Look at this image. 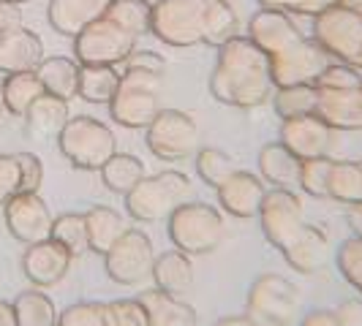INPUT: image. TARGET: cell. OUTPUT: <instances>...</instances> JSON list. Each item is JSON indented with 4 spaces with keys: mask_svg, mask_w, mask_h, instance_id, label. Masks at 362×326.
Segmentation results:
<instances>
[{
    "mask_svg": "<svg viewBox=\"0 0 362 326\" xmlns=\"http://www.w3.org/2000/svg\"><path fill=\"white\" fill-rule=\"evenodd\" d=\"M210 95L218 104L232 109H256L270 104L275 82L270 73V57L248 36H235L218 47L216 66L210 71Z\"/></svg>",
    "mask_w": 362,
    "mask_h": 326,
    "instance_id": "6da1fadb",
    "label": "cell"
},
{
    "mask_svg": "<svg viewBox=\"0 0 362 326\" xmlns=\"http://www.w3.org/2000/svg\"><path fill=\"white\" fill-rule=\"evenodd\" d=\"M191 196H194L191 180L177 169H166L153 177L147 174L131 193L123 196V201L128 217H134L136 223H166L169 215Z\"/></svg>",
    "mask_w": 362,
    "mask_h": 326,
    "instance_id": "7a4b0ae2",
    "label": "cell"
},
{
    "mask_svg": "<svg viewBox=\"0 0 362 326\" xmlns=\"http://www.w3.org/2000/svg\"><path fill=\"white\" fill-rule=\"evenodd\" d=\"M166 234L177 250L194 258V255H207L221 248L226 236V223L218 207L188 199L169 215Z\"/></svg>",
    "mask_w": 362,
    "mask_h": 326,
    "instance_id": "3957f363",
    "label": "cell"
},
{
    "mask_svg": "<svg viewBox=\"0 0 362 326\" xmlns=\"http://www.w3.org/2000/svg\"><path fill=\"white\" fill-rule=\"evenodd\" d=\"M54 142L60 155L79 171H101V166L117 152L115 131L104 120L90 114L69 117V123L63 126Z\"/></svg>",
    "mask_w": 362,
    "mask_h": 326,
    "instance_id": "277c9868",
    "label": "cell"
},
{
    "mask_svg": "<svg viewBox=\"0 0 362 326\" xmlns=\"http://www.w3.org/2000/svg\"><path fill=\"white\" fill-rule=\"evenodd\" d=\"M161 73L123 68L115 98L109 101V117L128 131H145L161 111Z\"/></svg>",
    "mask_w": 362,
    "mask_h": 326,
    "instance_id": "5b68a950",
    "label": "cell"
},
{
    "mask_svg": "<svg viewBox=\"0 0 362 326\" xmlns=\"http://www.w3.org/2000/svg\"><path fill=\"white\" fill-rule=\"evenodd\" d=\"M207 33V0H156L150 36L166 47L188 49L204 44Z\"/></svg>",
    "mask_w": 362,
    "mask_h": 326,
    "instance_id": "8992f818",
    "label": "cell"
},
{
    "mask_svg": "<svg viewBox=\"0 0 362 326\" xmlns=\"http://www.w3.org/2000/svg\"><path fill=\"white\" fill-rule=\"evenodd\" d=\"M136 41L139 38L104 14L74 36V60L79 66H123L136 49Z\"/></svg>",
    "mask_w": 362,
    "mask_h": 326,
    "instance_id": "52a82bcc",
    "label": "cell"
},
{
    "mask_svg": "<svg viewBox=\"0 0 362 326\" xmlns=\"http://www.w3.org/2000/svg\"><path fill=\"white\" fill-rule=\"evenodd\" d=\"M310 38L338 63H354L362 54V17L335 3L310 17Z\"/></svg>",
    "mask_w": 362,
    "mask_h": 326,
    "instance_id": "ba28073f",
    "label": "cell"
},
{
    "mask_svg": "<svg viewBox=\"0 0 362 326\" xmlns=\"http://www.w3.org/2000/svg\"><path fill=\"white\" fill-rule=\"evenodd\" d=\"M156 248L153 239L142 229H131L107 253H104V270L112 283L123 286V289H136L145 286L153 277V264H156Z\"/></svg>",
    "mask_w": 362,
    "mask_h": 326,
    "instance_id": "9c48e42d",
    "label": "cell"
},
{
    "mask_svg": "<svg viewBox=\"0 0 362 326\" xmlns=\"http://www.w3.org/2000/svg\"><path fill=\"white\" fill-rule=\"evenodd\" d=\"M145 142L158 161H185L199 150V126L188 111L161 109L156 120L145 128Z\"/></svg>",
    "mask_w": 362,
    "mask_h": 326,
    "instance_id": "30bf717a",
    "label": "cell"
},
{
    "mask_svg": "<svg viewBox=\"0 0 362 326\" xmlns=\"http://www.w3.org/2000/svg\"><path fill=\"white\" fill-rule=\"evenodd\" d=\"M300 291L284 274L264 272L259 274L248 296H245V315H251L259 326H291L300 305Z\"/></svg>",
    "mask_w": 362,
    "mask_h": 326,
    "instance_id": "8fae6325",
    "label": "cell"
},
{
    "mask_svg": "<svg viewBox=\"0 0 362 326\" xmlns=\"http://www.w3.org/2000/svg\"><path fill=\"white\" fill-rule=\"evenodd\" d=\"M262 234L275 250H286L297 234L305 229L303 217V199L291 188H267V196L259 210Z\"/></svg>",
    "mask_w": 362,
    "mask_h": 326,
    "instance_id": "7c38bea8",
    "label": "cell"
},
{
    "mask_svg": "<svg viewBox=\"0 0 362 326\" xmlns=\"http://www.w3.org/2000/svg\"><path fill=\"white\" fill-rule=\"evenodd\" d=\"M332 63V57L310 36H300L284 52L270 57V73L275 87L286 85H316L319 73Z\"/></svg>",
    "mask_w": 362,
    "mask_h": 326,
    "instance_id": "4fadbf2b",
    "label": "cell"
},
{
    "mask_svg": "<svg viewBox=\"0 0 362 326\" xmlns=\"http://www.w3.org/2000/svg\"><path fill=\"white\" fill-rule=\"evenodd\" d=\"M6 229L22 245H33L41 239H49L52 234L54 215L49 212V204L38 193H17L14 199L3 207Z\"/></svg>",
    "mask_w": 362,
    "mask_h": 326,
    "instance_id": "5bb4252c",
    "label": "cell"
},
{
    "mask_svg": "<svg viewBox=\"0 0 362 326\" xmlns=\"http://www.w3.org/2000/svg\"><path fill=\"white\" fill-rule=\"evenodd\" d=\"M332 139H335V131L327 126L319 114H303V117L281 120V131H278V142L289 147L300 161L329 155Z\"/></svg>",
    "mask_w": 362,
    "mask_h": 326,
    "instance_id": "9a60e30c",
    "label": "cell"
},
{
    "mask_svg": "<svg viewBox=\"0 0 362 326\" xmlns=\"http://www.w3.org/2000/svg\"><path fill=\"white\" fill-rule=\"evenodd\" d=\"M71 264L74 255L63 245H57L52 236L25 245V253H22V272L36 289H52L57 283H63Z\"/></svg>",
    "mask_w": 362,
    "mask_h": 326,
    "instance_id": "2e32d148",
    "label": "cell"
},
{
    "mask_svg": "<svg viewBox=\"0 0 362 326\" xmlns=\"http://www.w3.org/2000/svg\"><path fill=\"white\" fill-rule=\"evenodd\" d=\"M218 204L226 215L237 217V220H251L259 215L262 201L267 196V182L262 180L254 171L237 169L229 180H223L216 188Z\"/></svg>",
    "mask_w": 362,
    "mask_h": 326,
    "instance_id": "e0dca14e",
    "label": "cell"
},
{
    "mask_svg": "<svg viewBox=\"0 0 362 326\" xmlns=\"http://www.w3.org/2000/svg\"><path fill=\"white\" fill-rule=\"evenodd\" d=\"M245 36L251 38L267 57H272V54L284 52L303 33H300V28H297V22H294L291 14L259 6V11H254V17L248 19Z\"/></svg>",
    "mask_w": 362,
    "mask_h": 326,
    "instance_id": "ac0fdd59",
    "label": "cell"
},
{
    "mask_svg": "<svg viewBox=\"0 0 362 326\" xmlns=\"http://www.w3.org/2000/svg\"><path fill=\"white\" fill-rule=\"evenodd\" d=\"M44 41L30 28L19 25L14 30L0 36V73H22L36 71L38 63L44 60Z\"/></svg>",
    "mask_w": 362,
    "mask_h": 326,
    "instance_id": "d6986e66",
    "label": "cell"
},
{
    "mask_svg": "<svg viewBox=\"0 0 362 326\" xmlns=\"http://www.w3.org/2000/svg\"><path fill=\"white\" fill-rule=\"evenodd\" d=\"M109 0H49L47 6V19L54 33L66 38H74L82 33L90 22L104 17Z\"/></svg>",
    "mask_w": 362,
    "mask_h": 326,
    "instance_id": "ffe728a7",
    "label": "cell"
},
{
    "mask_svg": "<svg viewBox=\"0 0 362 326\" xmlns=\"http://www.w3.org/2000/svg\"><path fill=\"white\" fill-rule=\"evenodd\" d=\"M142 308L147 313V324L150 326H197L199 315L197 308L188 305V299H182L177 294H166L161 289H147L139 296Z\"/></svg>",
    "mask_w": 362,
    "mask_h": 326,
    "instance_id": "44dd1931",
    "label": "cell"
},
{
    "mask_svg": "<svg viewBox=\"0 0 362 326\" xmlns=\"http://www.w3.org/2000/svg\"><path fill=\"white\" fill-rule=\"evenodd\" d=\"M319 90L316 114L332 131H362V98L360 90Z\"/></svg>",
    "mask_w": 362,
    "mask_h": 326,
    "instance_id": "7402d4cb",
    "label": "cell"
},
{
    "mask_svg": "<svg viewBox=\"0 0 362 326\" xmlns=\"http://www.w3.org/2000/svg\"><path fill=\"white\" fill-rule=\"evenodd\" d=\"M284 261L300 274H316L329 258V239L319 226L305 223V229L297 234L286 250H281Z\"/></svg>",
    "mask_w": 362,
    "mask_h": 326,
    "instance_id": "603a6c76",
    "label": "cell"
},
{
    "mask_svg": "<svg viewBox=\"0 0 362 326\" xmlns=\"http://www.w3.org/2000/svg\"><path fill=\"white\" fill-rule=\"evenodd\" d=\"M259 177L270 188H291L297 191L300 185V158L281 142H267L259 150Z\"/></svg>",
    "mask_w": 362,
    "mask_h": 326,
    "instance_id": "cb8c5ba5",
    "label": "cell"
},
{
    "mask_svg": "<svg viewBox=\"0 0 362 326\" xmlns=\"http://www.w3.org/2000/svg\"><path fill=\"white\" fill-rule=\"evenodd\" d=\"M69 117H71L69 101L44 92L30 104V109L25 111L22 120H25V128H28L30 136H36V139H57L63 126L69 123Z\"/></svg>",
    "mask_w": 362,
    "mask_h": 326,
    "instance_id": "d4e9b609",
    "label": "cell"
},
{
    "mask_svg": "<svg viewBox=\"0 0 362 326\" xmlns=\"http://www.w3.org/2000/svg\"><path fill=\"white\" fill-rule=\"evenodd\" d=\"M153 286L156 289L166 291V294H188L194 286V261L191 255L182 253V250H166V253L156 255V264H153Z\"/></svg>",
    "mask_w": 362,
    "mask_h": 326,
    "instance_id": "484cf974",
    "label": "cell"
},
{
    "mask_svg": "<svg viewBox=\"0 0 362 326\" xmlns=\"http://www.w3.org/2000/svg\"><path fill=\"white\" fill-rule=\"evenodd\" d=\"M36 76L44 85V92H49L54 98L71 101L79 92V63L74 57H63V54L44 57L38 63Z\"/></svg>",
    "mask_w": 362,
    "mask_h": 326,
    "instance_id": "4316f807",
    "label": "cell"
},
{
    "mask_svg": "<svg viewBox=\"0 0 362 326\" xmlns=\"http://www.w3.org/2000/svg\"><path fill=\"white\" fill-rule=\"evenodd\" d=\"M85 223H88V236H90V253L104 255L128 231V223L123 212H117L115 207L107 204H95L85 212Z\"/></svg>",
    "mask_w": 362,
    "mask_h": 326,
    "instance_id": "83f0119b",
    "label": "cell"
},
{
    "mask_svg": "<svg viewBox=\"0 0 362 326\" xmlns=\"http://www.w3.org/2000/svg\"><path fill=\"white\" fill-rule=\"evenodd\" d=\"M98 174H101V182H104L107 191L117 193V196H126V193H131L139 182L145 180L147 169H145V163H142V158L117 150V152L101 166Z\"/></svg>",
    "mask_w": 362,
    "mask_h": 326,
    "instance_id": "f1b7e54d",
    "label": "cell"
},
{
    "mask_svg": "<svg viewBox=\"0 0 362 326\" xmlns=\"http://www.w3.org/2000/svg\"><path fill=\"white\" fill-rule=\"evenodd\" d=\"M0 95H3V107L6 114L22 120L25 111L38 95H44V85L36 76V71H22V73H8L0 79Z\"/></svg>",
    "mask_w": 362,
    "mask_h": 326,
    "instance_id": "f546056e",
    "label": "cell"
},
{
    "mask_svg": "<svg viewBox=\"0 0 362 326\" xmlns=\"http://www.w3.org/2000/svg\"><path fill=\"white\" fill-rule=\"evenodd\" d=\"M120 73L117 66H79V92L76 98H82L85 104L95 107H109V101L115 98L117 85H120Z\"/></svg>",
    "mask_w": 362,
    "mask_h": 326,
    "instance_id": "4dcf8cb0",
    "label": "cell"
},
{
    "mask_svg": "<svg viewBox=\"0 0 362 326\" xmlns=\"http://www.w3.org/2000/svg\"><path fill=\"white\" fill-rule=\"evenodd\" d=\"M14 308V321L17 326H57V308L49 299V294H44V289H28L22 291L17 299L11 302Z\"/></svg>",
    "mask_w": 362,
    "mask_h": 326,
    "instance_id": "1f68e13d",
    "label": "cell"
},
{
    "mask_svg": "<svg viewBox=\"0 0 362 326\" xmlns=\"http://www.w3.org/2000/svg\"><path fill=\"white\" fill-rule=\"evenodd\" d=\"M316 101H319L316 85H286V87H275L270 98L278 120L316 114Z\"/></svg>",
    "mask_w": 362,
    "mask_h": 326,
    "instance_id": "d6a6232c",
    "label": "cell"
},
{
    "mask_svg": "<svg viewBox=\"0 0 362 326\" xmlns=\"http://www.w3.org/2000/svg\"><path fill=\"white\" fill-rule=\"evenodd\" d=\"M104 14L115 19L120 28H126L131 36H150V25H153V3L150 0H109Z\"/></svg>",
    "mask_w": 362,
    "mask_h": 326,
    "instance_id": "836d02e7",
    "label": "cell"
},
{
    "mask_svg": "<svg viewBox=\"0 0 362 326\" xmlns=\"http://www.w3.org/2000/svg\"><path fill=\"white\" fill-rule=\"evenodd\" d=\"M49 236L57 245H63L74 258H82L85 253H90V236H88L85 212H63V215H57Z\"/></svg>",
    "mask_w": 362,
    "mask_h": 326,
    "instance_id": "e575fe53",
    "label": "cell"
},
{
    "mask_svg": "<svg viewBox=\"0 0 362 326\" xmlns=\"http://www.w3.org/2000/svg\"><path fill=\"white\" fill-rule=\"evenodd\" d=\"M329 199L351 207L362 201V161H335L329 174Z\"/></svg>",
    "mask_w": 362,
    "mask_h": 326,
    "instance_id": "d590c367",
    "label": "cell"
},
{
    "mask_svg": "<svg viewBox=\"0 0 362 326\" xmlns=\"http://www.w3.org/2000/svg\"><path fill=\"white\" fill-rule=\"evenodd\" d=\"M240 36V19L229 0H207V33L204 47H223L226 41Z\"/></svg>",
    "mask_w": 362,
    "mask_h": 326,
    "instance_id": "8d00e7d4",
    "label": "cell"
},
{
    "mask_svg": "<svg viewBox=\"0 0 362 326\" xmlns=\"http://www.w3.org/2000/svg\"><path fill=\"white\" fill-rule=\"evenodd\" d=\"M194 166H197V174L204 185L218 188L223 180H229L237 171V163L229 152L218 150V147H199L197 155H194Z\"/></svg>",
    "mask_w": 362,
    "mask_h": 326,
    "instance_id": "74e56055",
    "label": "cell"
},
{
    "mask_svg": "<svg viewBox=\"0 0 362 326\" xmlns=\"http://www.w3.org/2000/svg\"><path fill=\"white\" fill-rule=\"evenodd\" d=\"M335 158L322 155L300 163V191L308 193L313 199H329V174H332Z\"/></svg>",
    "mask_w": 362,
    "mask_h": 326,
    "instance_id": "f35d334b",
    "label": "cell"
},
{
    "mask_svg": "<svg viewBox=\"0 0 362 326\" xmlns=\"http://www.w3.org/2000/svg\"><path fill=\"white\" fill-rule=\"evenodd\" d=\"M335 264L346 283L354 291L362 289V236H349L335 250Z\"/></svg>",
    "mask_w": 362,
    "mask_h": 326,
    "instance_id": "ab89813d",
    "label": "cell"
},
{
    "mask_svg": "<svg viewBox=\"0 0 362 326\" xmlns=\"http://www.w3.org/2000/svg\"><path fill=\"white\" fill-rule=\"evenodd\" d=\"M316 87H322V90H360L362 71L354 63H338V60H332L325 71L319 73Z\"/></svg>",
    "mask_w": 362,
    "mask_h": 326,
    "instance_id": "60d3db41",
    "label": "cell"
},
{
    "mask_svg": "<svg viewBox=\"0 0 362 326\" xmlns=\"http://www.w3.org/2000/svg\"><path fill=\"white\" fill-rule=\"evenodd\" d=\"M104 318H107V326H150L147 324V313L139 299L104 302Z\"/></svg>",
    "mask_w": 362,
    "mask_h": 326,
    "instance_id": "b9f144b4",
    "label": "cell"
},
{
    "mask_svg": "<svg viewBox=\"0 0 362 326\" xmlns=\"http://www.w3.org/2000/svg\"><path fill=\"white\" fill-rule=\"evenodd\" d=\"M57 326H107L101 302H76L57 315Z\"/></svg>",
    "mask_w": 362,
    "mask_h": 326,
    "instance_id": "7bdbcfd3",
    "label": "cell"
},
{
    "mask_svg": "<svg viewBox=\"0 0 362 326\" xmlns=\"http://www.w3.org/2000/svg\"><path fill=\"white\" fill-rule=\"evenodd\" d=\"M17 193H22V174H19L17 152H0V207H6Z\"/></svg>",
    "mask_w": 362,
    "mask_h": 326,
    "instance_id": "ee69618b",
    "label": "cell"
},
{
    "mask_svg": "<svg viewBox=\"0 0 362 326\" xmlns=\"http://www.w3.org/2000/svg\"><path fill=\"white\" fill-rule=\"evenodd\" d=\"M264 8H278L286 11L291 17H316L319 11H325L329 6H335L338 0H256Z\"/></svg>",
    "mask_w": 362,
    "mask_h": 326,
    "instance_id": "f6af8a7d",
    "label": "cell"
},
{
    "mask_svg": "<svg viewBox=\"0 0 362 326\" xmlns=\"http://www.w3.org/2000/svg\"><path fill=\"white\" fill-rule=\"evenodd\" d=\"M19 174H22V191L25 193H38L44 185V161L36 152H17Z\"/></svg>",
    "mask_w": 362,
    "mask_h": 326,
    "instance_id": "bcb514c9",
    "label": "cell"
},
{
    "mask_svg": "<svg viewBox=\"0 0 362 326\" xmlns=\"http://www.w3.org/2000/svg\"><path fill=\"white\" fill-rule=\"evenodd\" d=\"M123 68H139V71H150V73H166V60H163L158 52L153 49H134L128 54V60L123 63Z\"/></svg>",
    "mask_w": 362,
    "mask_h": 326,
    "instance_id": "7dc6e473",
    "label": "cell"
},
{
    "mask_svg": "<svg viewBox=\"0 0 362 326\" xmlns=\"http://www.w3.org/2000/svg\"><path fill=\"white\" fill-rule=\"evenodd\" d=\"M335 313L344 326H362V296H351V299L341 302Z\"/></svg>",
    "mask_w": 362,
    "mask_h": 326,
    "instance_id": "c3c4849f",
    "label": "cell"
},
{
    "mask_svg": "<svg viewBox=\"0 0 362 326\" xmlns=\"http://www.w3.org/2000/svg\"><path fill=\"white\" fill-rule=\"evenodd\" d=\"M19 25H22V6L8 3V0H0V36L19 28Z\"/></svg>",
    "mask_w": 362,
    "mask_h": 326,
    "instance_id": "681fc988",
    "label": "cell"
},
{
    "mask_svg": "<svg viewBox=\"0 0 362 326\" xmlns=\"http://www.w3.org/2000/svg\"><path fill=\"white\" fill-rule=\"evenodd\" d=\"M300 326H344L341 324V318H338V313L335 310H327V308H319V310H310L303 315V321Z\"/></svg>",
    "mask_w": 362,
    "mask_h": 326,
    "instance_id": "f907efd6",
    "label": "cell"
},
{
    "mask_svg": "<svg viewBox=\"0 0 362 326\" xmlns=\"http://www.w3.org/2000/svg\"><path fill=\"white\" fill-rule=\"evenodd\" d=\"M346 223H349L351 234L362 236V201H360V204H351V207H346Z\"/></svg>",
    "mask_w": 362,
    "mask_h": 326,
    "instance_id": "816d5d0a",
    "label": "cell"
},
{
    "mask_svg": "<svg viewBox=\"0 0 362 326\" xmlns=\"http://www.w3.org/2000/svg\"><path fill=\"white\" fill-rule=\"evenodd\" d=\"M213 326H259V324H256L251 315L243 313V315H223V318H218Z\"/></svg>",
    "mask_w": 362,
    "mask_h": 326,
    "instance_id": "f5cc1de1",
    "label": "cell"
},
{
    "mask_svg": "<svg viewBox=\"0 0 362 326\" xmlns=\"http://www.w3.org/2000/svg\"><path fill=\"white\" fill-rule=\"evenodd\" d=\"M0 326H17V321H14V308L6 299H0Z\"/></svg>",
    "mask_w": 362,
    "mask_h": 326,
    "instance_id": "db71d44e",
    "label": "cell"
},
{
    "mask_svg": "<svg viewBox=\"0 0 362 326\" xmlns=\"http://www.w3.org/2000/svg\"><path fill=\"white\" fill-rule=\"evenodd\" d=\"M341 6H346L349 11H354V14H360L362 17V0H338Z\"/></svg>",
    "mask_w": 362,
    "mask_h": 326,
    "instance_id": "11a10c76",
    "label": "cell"
},
{
    "mask_svg": "<svg viewBox=\"0 0 362 326\" xmlns=\"http://www.w3.org/2000/svg\"><path fill=\"white\" fill-rule=\"evenodd\" d=\"M3 120H6V107H3V95H0V126H3Z\"/></svg>",
    "mask_w": 362,
    "mask_h": 326,
    "instance_id": "9f6ffc18",
    "label": "cell"
},
{
    "mask_svg": "<svg viewBox=\"0 0 362 326\" xmlns=\"http://www.w3.org/2000/svg\"><path fill=\"white\" fill-rule=\"evenodd\" d=\"M8 3H17V6H25V3H30V0H8Z\"/></svg>",
    "mask_w": 362,
    "mask_h": 326,
    "instance_id": "6f0895ef",
    "label": "cell"
},
{
    "mask_svg": "<svg viewBox=\"0 0 362 326\" xmlns=\"http://www.w3.org/2000/svg\"><path fill=\"white\" fill-rule=\"evenodd\" d=\"M357 68L362 71V54H360V60H357Z\"/></svg>",
    "mask_w": 362,
    "mask_h": 326,
    "instance_id": "680465c9",
    "label": "cell"
},
{
    "mask_svg": "<svg viewBox=\"0 0 362 326\" xmlns=\"http://www.w3.org/2000/svg\"><path fill=\"white\" fill-rule=\"evenodd\" d=\"M357 294H360V296H362V289H360V291H357Z\"/></svg>",
    "mask_w": 362,
    "mask_h": 326,
    "instance_id": "91938a15",
    "label": "cell"
},
{
    "mask_svg": "<svg viewBox=\"0 0 362 326\" xmlns=\"http://www.w3.org/2000/svg\"><path fill=\"white\" fill-rule=\"evenodd\" d=\"M360 98H362V87H360Z\"/></svg>",
    "mask_w": 362,
    "mask_h": 326,
    "instance_id": "94428289",
    "label": "cell"
}]
</instances>
